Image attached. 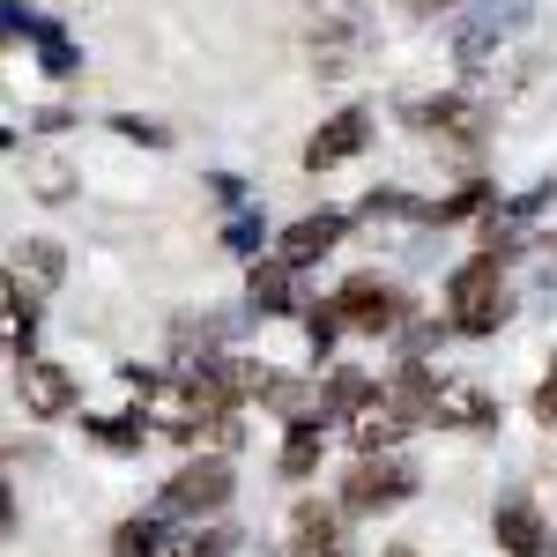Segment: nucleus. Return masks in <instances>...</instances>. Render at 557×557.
I'll return each mask as SVG.
<instances>
[{
  "instance_id": "2eb2a0df",
  "label": "nucleus",
  "mask_w": 557,
  "mask_h": 557,
  "mask_svg": "<svg viewBox=\"0 0 557 557\" xmlns=\"http://www.w3.org/2000/svg\"><path fill=\"white\" fill-rule=\"evenodd\" d=\"M349 238V215H335V209H320V215H298V223H290V231H283V238H275V253L290 260V268H312V260H327L335 253V246H343Z\"/></svg>"
},
{
  "instance_id": "f257e3e1",
  "label": "nucleus",
  "mask_w": 557,
  "mask_h": 557,
  "mask_svg": "<svg viewBox=\"0 0 557 557\" xmlns=\"http://www.w3.org/2000/svg\"><path fill=\"white\" fill-rule=\"evenodd\" d=\"M386 394L417 417V424H431V431H498V394L483 380H461V372H431L424 357H409L394 380H386Z\"/></svg>"
},
{
  "instance_id": "0eeeda50",
  "label": "nucleus",
  "mask_w": 557,
  "mask_h": 557,
  "mask_svg": "<svg viewBox=\"0 0 557 557\" xmlns=\"http://www.w3.org/2000/svg\"><path fill=\"white\" fill-rule=\"evenodd\" d=\"M23 372H15V394H23V409L38 417V424H60V417H75L83 409V380L67 372V364H52V357H15Z\"/></svg>"
},
{
  "instance_id": "cd10ccee",
  "label": "nucleus",
  "mask_w": 557,
  "mask_h": 557,
  "mask_svg": "<svg viewBox=\"0 0 557 557\" xmlns=\"http://www.w3.org/2000/svg\"><path fill=\"white\" fill-rule=\"evenodd\" d=\"M15 528V491H8V475H0V535Z\"/></svg>"
},
{
  "instance_id": "9b49d317",
  "label": "nucleus",
  "mask_w": 557,
  "mask_h": 557,
  "mask_svg": "<svg viewBox=\"0 0 557 557\" xmlns=\"http://www.w3.org/2000/svg\"><path fill=\"white\" fill-rule=\"evenodd\" d=\"M327 409H298L290 424H283V454H275V469H283V483H312L320 475V454H327Z\"/></svg>"
},
{
  "instance_id": "4be33fe9",
  "label": "nucleus",
  "mask_w": 557,
  "mask_h": 557,
  "mask_svg": "<svg viewBox=\"0 0 557 557\" xmlns=\"http://www.w3.org/2000/svg\"><path fill=\"white\" fill-rule=\"evenodd\" d=\"M38 60H45V75H75V67H83V52H75V38H67V30H60V23H38Z\"/></svg>"
},
{
  "instance_id": "5701e85b",
  "label": "nucleus",
  "mask_w": 557,
  "mask_h": 557,
  "mask_svg": "<svg viewBox=\"0 0 557 557\" xmlns=\"http://www.w3.org/2000/svg\"><path fill=\"white\" fill-rule=\"evenodd\" d=\"M305 343L320 349V357H327V349L343 343V312H335V298H320V305H305Z\"/></svg>"
},
{
  "instance_id": "f8f14e48",
  "label": "nucleus",
  "mask_w": 557,
  "mask_h": 557,
  "mask_svg": "<svg viewBox=\"0 0 557 557\" xmlns=\"http://www.w3.org/2000/svg\"><path fill=\"white\" fill-rule=\"evenodd\" d=\"M491 535H498V557H550V520L535 498H498Z\"/></svg>"
},
{
  "instance_id": "393cba45",
  "label": "nucleus",
  "mask_w": 557,
  "mask_h": 557,
  "mask_svg": "<svg viewBox=\"0 0 557 557\" xmlns=\"http://www.w3.org/2000/svg\"><path fill=\"white\" fill-rule=\"evenodd\" d=\"M112 134H127V141H141V149H172V134L157 127V120H134V112H112Z\"/></svg>"
},
{
  "instance_id": "ddd939ff",
  "label": "nucleus",
  "mask_w": 557,
  "mask_h": 557,
  "mask_svg": "<svg viewBox=\"0 0 557 557\" xmlns=\"http://www.w3.org/2000/svg\"><path fill=\"white\" fill-rule=\"evenodd\" d=\"M0 349L8 357H30L38 349V290L15 268H0Z\"/></svg>"
},
{
  "instance_id": "7c9ffc66",
  "label": "nucleus",
  "mask_w": 557,
  "mask_h": 557,
  "mask_svg": "<svg viewBox=\"0 0 557 557\" xmlns=\"http://www.w3.org/2000/svg\"><path fill=\"white\" fill-rule=\"evenodd\" d=\"M283 557H290V550H283ZM335 557H357V550H335Z\"/></svg>"
},
{
  "instance_id": "c756f323",
  "label": "nucleus",
  "mask_w": 557,
  "mask_h": 557,
  "mask_svg": "<svg viewBox=\"0 0 557 557\" xmlns=\"http://www.w3.org/2000/svg\"><path fill=\"white\" fill-rule=\"evenodd\" d=\"M380 557H417V550H409V543H394V550H380Z\"/></svg>"
},
{
  "instance_id": "c85d7f7f",
  "label": "nucleus",
  "mask_w": 557,
  "mask_h": 557,
  "mask_svg": "<svg viewBox=\"0 0 557 557\" xmlns=\"http://www.w3.org/2000/svg\"><path fill=\"white\" fill-rule=\"evenodd\" d=\"M394 8H409V15H438V8H461V0H394Z\"/></svg>"
},
{
  "instance_id": "bb28decb",
  "label": "nucleus",
  "mask_w": 557,
  "mask_h": 557,
  "mask_svg": "<svg viewBox=\"0 0 557 557\" xmlns=\"http://www.w3.org/2000/svg\"><path fill=\"white\" fill-rule=\"evenodd\" d=\"M535 417L557 424V357H550V372H543V386H535Z\"/></svg>"
},
{
  "instance_id": "f03ea898",
  "label": "nucleus",
  "mask_w": 557,
  "mask_h": 557,
  "mask_svg": "<svg viewBox=\"0 0 557 557\" xmlns=\"http://www.w3.org/2000/svg\"><path fill=\"white\" fill-rule=\"evenodd\" d=\"M506 320H513V290H506V253L491 246L446 275V327L454 335H498Z\"/></svg>"
},
{
  "instance_id": "4468645a",
  "label": "nucleus",
  "mask_w": 557,
  "mask_h": 557,
  "mask_svg": "<svg viewBox=\"0 0 557 557\" xmlns=\"http://www.w3.org/2000/svg\"><path fill=\"white\" fill-rule=\"evenodd\" d=\"M246 312H260V320H283V312H298V268L283 253H253V268H246Z\"/></svg>"
},
{
  "instance_id": "9d476101",
  "label": "nucleus",
  "mask_w": 557,
  "mask_h": 557,
  "mask_svg": "<svg viewBox=\"0 0 557 557\" xmlns=\"http://www.w3.org/2000/svg\"><path fill=\"white\" fill-rule=\"evenodd\" d=\"M349 550V506L343 498H298L290 506V557H335Z\"/></svg>"
},
{
  "instance_id": "7ed1b4c3",
  "label": "nucleus",
  "mask_w": 557,
  "mask_h": 557,
  "mask_svg": "<svg viewBox=\"0 0 557 557\" xmlns=\"http://www.w3.org/2000/svg\"><path fill=\"white\" fill-rule=\"evenodd\" d=\"M417 491H424L417 461H409L401 446H386V454H357V461H349L335 498L349 506V520H380V513H401Z\"/></svg>"
},
{
  "instance_id": "b1692460",
  "label": "nucleus",
  "mask_w": 557,
  "mask_h": 557,
  "mask_svg": "<svg viewBox=\"0 0 557 557\" xmlns=\"http://www.w3.org/2000/svg\"><path fill=\"white\" fill-rule=\"evenodd\" d=\"M38 8H23V0H0V45H30L38 38Z\"/></svg>"
},
{
  "instance_id": "423d86ee",
  "label": "nucleus",
  "mask_w": 557,
  "mask_h": 557,
  "mask_svg": "<svg viewBox=\"0 0 557 557\" xmlns=\"http://www.w3.org/2000/svg\"><path fill=\"white\" fill-rule=\"evenodd\" d=\"M335 312H343V335H401V320H409V305H401V290L394 283H380V275H349L343 290H335Z\"/></svg>"
},
{
  "instance_id": "20e7f679",
  "label": "nucleus",
  "mask_w": 557,
  "mask_h": 557,
  "mask_svg": "<svg viewBox=\"0 0 557 557\" xmlns=\"http://www.w3.org/2000/svg\"><path fill=\"white\" fill-rule=\"evenodd\" d=\"M231 491H238V469H231V454H194L186 469L157 491V513L164 520H209V513H223L231 506Z\"/></svg>"
},
{
  "instance_id": "aec40b11",
  "label": "nucleus",
  "mask_w": 557,
  "mask_h": 557,
  "mask_svg": "<svg viewBox=\"0 0 557 557\" xmlns=\"http://www.w3.org/2000/svg\"><path fill=\"white\" fill-rule=\"evenodd\" d=\"M372 386H380L372 372H357V364H335V372L320 380V409H327V417H349V409H357Z\"/></svg>"
},
{
  "instance_id": "f3484780",
  "label": "nucleus",
  "mask_w": 557,
  "mask_h": 557,
  "mask_svg": "<svg viewBox=\"0 0 557 557\" xmlns=\"http://www.w3.org/2000/svg\"><path fill=\"white\" fill-rule=\"evenodd\" d=\"M164 543H172V520L157 513H127L120 528H112V557H164Z\"/></svg>"
},
{
  "instance_id": "412c9836",
  "label": "nucleus",
  "mask_w": 557,
  "mask_h": 557,
  "mask_svg": "<svg viewBox=\"0 0 557 557\" xmlns=\"http://www.w3.org/2000/svg\"><path fill=\"white\" fill-rule=\"evenodd\" d=\"M491 186L475 178V186H461V194H446V201H424V223H475V215H491Z\"/></svg>"
},
{
  "instance_id": "6ab92c4d",
  "label": "nucleus",
  "mask_w": 557,
  "mask_h": 557,
  "mask_svg": "<svg viewBox=\"0 0 557 557\" xmlns=\"http://www.w3.org/2000/svg\"><path fill=\"white\" fill-rule=\"evenodd\" d=\"M15 275H30V290H60L67 283V246L60 238H23L15 246Z\"/></svg>"
},
{
  "instance_id": "39448f33",
  "label": "nucleus",
  "mask_w": 557,
  "mask_h": 557,
  "mask_svg": "<svg viewBox=\"0 0 557 557\" xmlns=\"http://www.w3.org/2000/svg\"><path fill=\"white\" fill-rule=\"evenodd\" d=\"M409 127L431 134V141H446V149H475V141L491 134V104H483L475 89H438L424 104H409Z\"/></svg>"
},
{
  "instance_id": "dca6fc26",
  "label": "nucleus",
  "mask_w": 557,
  "mask_h": 557,
  "mask_svg": "<svg viewBox=\"0 0 557 557\" xmlns=\"http://www.w3.org/2000/svg\"><path fill=\"white\" fill-rule=\"evenodd\" d=\"M83 431H89V438H104L112 454H141V446L157 438V424H149V409H141L134 394H127V409H120V417H83Z\"/></svg>"
},
{
  "instance_id": "1a4fd4ad",
  "label": "nucleus",
  "mask_w": 557,
  "mask_h": 557,
  "mask_svg": "<svg viewBox=\"0 0 557 557\" xmlns=\"http://www.w3.org/2000/svg\"><path fill=\"white\" fill-rule=\"evenodd\" d=\"M372 141V104H343L335 120H320L312 141H305V172H343L349 157H364Z\"/></svg>"
},
{
  "instance_id": "a211bd4d",
  "label": "nucleus",
  "mask_w": 557,
  "mask_h": 557,
  "mask_svg": "<svg viewBox=\"0 0 557 557\" xmlns=\"http://www.w3.org/2000/svg\"><path fill=\"white\" fill-rule=\"evenodd\" d=\"M238 550V528L223 513H209V520H186V535H172L164 543V557H231Z\"/></svg>"
},
{
  "instance_id": "6e6552de",
  "label": "nucleus",
  "mask_w": 557,
  "mask_h": 557,
  "mask_svg": "<svg viewBox=\"0 0 557 557\" xmlns=\"http://www.w3.org/2000/svg\"><path fill=\"white\" fill-rule=\"evenodd\" d=\"M409 431H417V417H409V409L386 394V380H380V386H372V394H364V401L343 417V446H349V454H386V446H401Z\"/></svg>"
},
{
  "instance_id": "a878e982",
  "label": "nucleus",
  "mask_w": 557,
  "mask_h": 557,
  "mask_svg": "<svg viewBox=\"0 0 557 557\" xmlns=\"http://www.w3.org/2000/svg\"><path fill=\"white\" fill-rule=\"evenodd\" d=\"M223 238H231V253H260V223L246 209H231V231Z\"/></svg>"
}]
</instances>
